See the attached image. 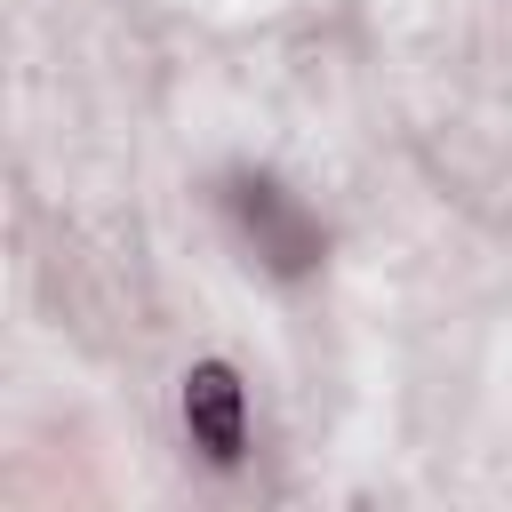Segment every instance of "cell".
I'll return each mask as SVG.
<instances>
[{"mask_svg":"<svg viewBox=\"0 0 512 512\" xmlns=\"http://www.w3.org/2000/svg\"><path fill=\"white\" fill-rule=\"evenodd\" d=\"M224 208L240 216V232L256 240V256L272 264V272H312L320 264V224L272 184V176H232V192H224Z\"/></svg>","mask_w":512,"mask_h":512,"instance_id":"obj_1","label":"cell"},{"mask_svg":"<svg viewBox=\"0 0 512 512\" xmlns=\"http://www.w3.org/2000/svg\"><path fill=\"white\" fill-rule=\"evenodd\" d=\"M184 432L208 464H240L248 456V392L232 376V360H192L184 368Z\"/></svg>","mask_w":512,"mask_h":512,"instance_id":"obj_2","label":"cell"}]
</instances>
